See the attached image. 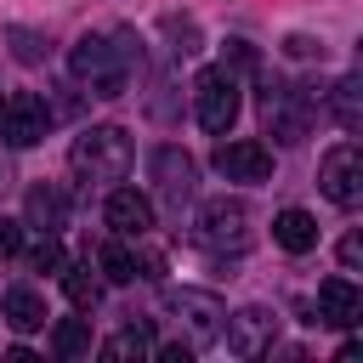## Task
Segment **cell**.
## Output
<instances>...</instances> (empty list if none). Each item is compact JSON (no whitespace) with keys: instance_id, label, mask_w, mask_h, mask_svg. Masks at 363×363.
Returning a JSON list of instances; mask_svg holds the SVG:
<instances>
[{"instance_id":"obj_15","label":"cell","mask_w":363,"mask_h":363,"mask_svg":"<svg viewBox=\"0 0 363 363\" xmlns=\"http://www.w3.org/2000/svg\"><path fill=\"white\" fill-rule=\"evenodd\" d=\"M28 227H40V233H57L62 221H68V199H62V187H28Z\"/></svg>"},{"instance_id":"obj_16","label":"cell","mask_w":363,"mask_h":363,"mask_svg":"<svg viewBox=\"0 0 363 363\" xmlns=\"http://www.w3.org/2000/svg\"><path fill=\"white\" fill-rule=\"evenodd\" d=\"M57 278H62V295H68L79 312H91V306L102 301V278H96L85 261H62V272H57Z\"/></svg>"},{"instance_id":"obj_20","label":"cell","mask_w":363,"mask_h":363,"mask_svg":"<svg viewBox=\"0 0 363 363\" xmlns=\"http://www.w3.org/2000/svg\"><path fill=\"white\" fill-rule=\"evenodd\" d=\"M147 352H153V335H147L142 323H130V329H119L113 340H102V357H119V363H125V357H147Z\"/></svg>"},{"instance_id":"obj_22","label":"cell","mask_w":363,"mask_h":363,"mask_svg":"<svg viewBox=\"0 0 363 363\" xmlns=\"http://www.w3.org/2000/svg\"><path fill=\"white\" fill-rule=\"evenodd\" d=\"M62 261H68V255H62L57 233H45V238H40L34 250H28V267H34V272H62Z\"/></svg>"},{"instance_id":"obj_17","label":"cell","mask_w":363,"mask_h":363,"mask_svg":"<svg viewBox=\"0 0 363 363\" xmlns=\"http://www.w3.org/2000/svg\"><path fill=\"white\" fill-rule=\"evenodd\" d=\"M96 272H102V284H136V250L125 238H108L96 250Z\"/></svg>"},{"instance_id":"obj_7","label":"cell","mask_w":363,"mask_h":363,"mask_svg":"<svg viewBox=\"0 0 363 363\" xmlns=\"http://www.w3.org/2000/svg\"><path fill=\"white\" fill-rule=\"evenodd\" d=\"M221 340L233 357H267L272 340H278V312L272 306H238L233 318H221Z\"/></svg>"},{"instance_id":"obj_24","label":"cell","mask_w":363,"mask_h":363,"mask_svg":"<svg viewBox=\"0 0 363 363\" xmlns=\"http://www.w3.org/2000/svg\"><path fill=\"white\" fill-rule=\"evenodd\" d=\"M284 51H289V57H301V62H306V57H323V45H318L312 34H289V40H284Z\"/></svg>"},{"instance_id":"obj_2","label":"cell","mask_w":363,"mask_h":363,"mask_svg":"<svg viewBox=\"0 0 363 363\" xmlns=\"http://www.w3.org/2000/svg\"><path fill=\"white\" fill-rule=\"evenodd\" d=\"M164 312L176 318V329H182V340L193 352L221 340V318H227L221 295H210V289H164Z\"/></svg>"},{"instance_id":"obj_1","label":"cell","mask_w":363,"mask_h":363,"mask_svg":"<svg viewBox=\"0 0 363 363\" xmlns=\"http://www.w3.org/2000/svg\"><path fill=\"white\" fill-rule=\"evenodd\" d=\"M130 164H136V142H130V130H119V125H91V130H79L74 147H68V170H74L79 182H125Z\"/></svg>"},{"instance_id":"obj_3","label":"cell","mask_w":363,"mask_h":363,"mask_svg":"<svg viewBox=\"0 0 363 363\" xmlns=\"http://www.w3.org/2000/svg\"><path fill=\"white\" fill-rule=\"evenodd\" d=\"M238 108H244V96H238V74L233 68H204L193 79V113H199V125L210 136H227Z\"/></svg>"},{"instance_id":"obj_18","label":"cell","mask_w":363,"mask_h":363,"mask_svg":"<svg viewBox=\"0 0 363 363\" xmlns=\"http://www.w3.org/2000/svg\"><path fill=\"white\" fill-rule=\"evenodd\" d=\"M329 108H335L340 130H363V79H357V74H346V79L329 91Z\"/></svg>"},{"instance_id":"obj_9","label":"cell","mask_w":363,"mask_h":363,"mask_svg":"<svg viewBox=\"0 0 363 363\" xmlns=\"http://www.w3.org/2000/svg\"><path fill=\"white\" fill-rule=\"evenodd\" d=\"M147 176H153V193L182 210V204L193 199V176H199V170H193V159H187L176 142H159V147L147 153Z\"/></svg>"},{"instance_id":"obj_21","label":"cell","mask_w":363,"mask_h":363,"mask_svg":"<svg viewBox=\"0 0 363 363\" xmlns=\"http://www.w3.org/2000/svg\"><path fill=\"white\" fill-rule=\"evenodd\" d=\"M6 40H11V57L17 62H45V40L34 28H6Z\"/></svg>"},{"instance_id":"obj_5","label":"cell","mask_w":363,"mask_h":363,"mask_svg":"<svg viewBox=\"0 0 363 363\" xmlns=\"http://www.w3.org/2000/svg\"><path fill=\"white\" fill-rule=\"evenodd\" d=\"M193 238L204 244V250H244V238H250V210H244V199H204L199 204V216H193Z\"/></svg>"},{"instance_id":"obj_4","label":"cell","mask_w":363,"mask_h":363,"mask_svg":"<svg viewBox=\"0 0 363 363\" xmlns=\"http://www.w3.org/2000/svg\"><path fill=\"white\" fill-rule=\"evenodd\" d=\"M261 125H267V136H272V142L295 147V142H306V136H312V102H306L295 85L272 79V85L261 91Z\"/></svg>"},{"instance_id":"obj_6","label":"cell","mask_w":363,"mask_h":363,"mask_svg":"<svg viewBox=\"0 0 363 363\" xmlns=\"http://www.w3.org/2000/svg\"><path fill=\"white\" fill-rule=\"evenodd\" d=\"M45 130H51V102L40 91H6L0 96V142L34 147V142H45Z\"/></svg>"},{"instance_id":"obj_13","label":"cell","mask_w":363,"mask_h":363,"mask_svg":"<svg viewBox=\"0 0 363 363\" xmlns=\"http://www.w3.org/2000/svg\"><path fill=\"white\" fill-rule=\"evenodd\" d=\"M272 244H278V250H289V255L318 250V216H312V210H301V204L278 210V216H272Z\"/></svg>"},{"instance_id":"obj_19","label":"cell","mask_w":363,"mask_h":363,"mask_svg":"<svg viewBox=\"0 0 363 363\" xmlns=\"http://www.w3.org/2000/svg\"><path fill=\"white\" fill-rule=\"evenodd\" d=\"M51 346L57 357H91V318H57Z\"/></svg>"},{"instance_id":"obj_26","label":"cell","mask_w":363,"mask_h":363,"mask_svg":"<svg viewBox=\"0 0 363 363\" xmlns=\"http://www.w3.org/2000/svg\"><path fill=\"white\" fill-rule=\"evenodd\" d=\"M17 250H23V233H17V221L0 216V255H17Z\"/></svg>"},{"instance_id":"obj_23","label":"cell","mask_w":363,"mask_h":363,"mask_svg":"<svg viewBox=\"0 0 363 363\" xmlns=\"http://www.w3.org/2000/svg\"><path fill=\"white\" fill-rule=\"evenodd\" d=\"M221 68L255 74V68H261V51H255V45H244V40H227V62H221Z\"/></svg>"},{"instance_id":"obj_10","label":"cell","mask_w":363,"mask_h":363,"mask_svg":"<svg viewBox=\"0 0 363 363\" xmlns=\"http://www.w3.org/2000/svg\"><path fill=\"white\" fill-rule=\"evenodd\" d=\"M227 182H272V147L267 142H255V136H238V142H221L216 147V159H210Z\"/></svg>"},{"instance_id":"obj_25","label":"cell","mask_w":363,"mask_h":363,"mask_svg":"<svg viewBox=\"0 0 363 363\" xmlns=\"http://www.w3.org/2000/svg\"><path fill=\"white\" fill-rule=\"evenodd\" d=\"M153 357H164V363H193V346H187V340H170V346H153Z\"/></svg>"},{"instance_id":"obj_12","label":"cell","mask_w":363,"mask_h":363,"mask_svg":"<svg viewBox=\"0 0 363 363\" xmlns=\"http://www.w3.org/2000/svg\"><path fill=\"white\" fill-rule=\"evenodd\" d=\"M318 318L335 323V329H352V323L363 318V289H357L346 272L323 278V284H318Z\"/></svg>"},{"instance_id":"obj_8","label":"cell","mask_w":363,"mask_h":363,"mask_svg":"<svg viewBox=\"0 0 363 363\" xmlns=\"http://www.w3.org/2000/svg\"><path fill=\"white\" fill-rule=\"evenodd\" d=\"M318 182H323V199L329 204L352 210L363 199V153H357V142H335L323 153V164H318Z\"/></svg>"},{"instance_id":"obj_14","label":"cell","mask_w":363,"mask_h":363,"mask_svg":"<svg viewBox=\"0 0 363 363\" xmlns=\"http://www.w3.org/2000/svg\"><path fill=\"white\" fill-rule=\"evenodd\" d=\"M0 318L17 329V335H34V329H45V295L40 289H28V284H11L6 289V301H0Z\"/></svg>"},{"instance_id":"obj_27","label":"cell","mask_w":363,"mask_h":363,"mask_svg":"<svg viewBox=\"0 0 363 363\" xmlns=\"http://www.w3.org/2000/svg\"><path fill=\"white\" fill-rule=\"evenodd\" d=\"M340 261H346V272L363 261V238H357V233H346V238H340Z\"/></svg>"},{"instance_id":"obj_11","label":"cell","mask_w":363,"mask_h":363,"mask_svg":"<svg viewBox=\"0 0 363 363\" xmlns=\"http://www.w3.org/2000/svg\"><path fill=\"white\" fill-rule=\"evenodd\" d=\"M102 221L113 227V238H147L153 233V199L136 187H113L102 204Z\"/></svg>"}]
</instances>
